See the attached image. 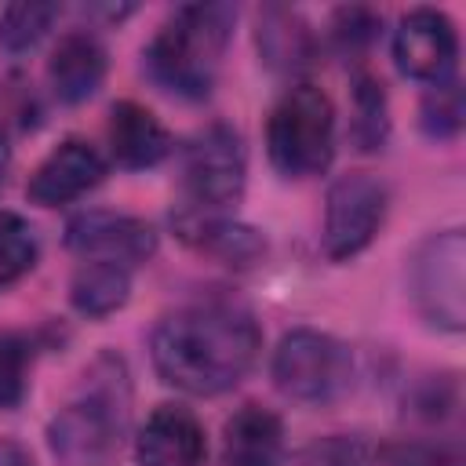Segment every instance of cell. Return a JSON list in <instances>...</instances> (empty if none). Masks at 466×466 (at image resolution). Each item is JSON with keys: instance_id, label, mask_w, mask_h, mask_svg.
<instances>
[{"instance_id": "1", "label": "cell", "mask_w": 466, "mask_h": 466, "mask_svg": "<svg viewBox=\"0 0 466 466\" xmlns=\"http://www.w3.org/2000/svg\"><path fill=\"white\" fill-rule=\"evenodd\" d=\"M262 346L251 309L229 299L189 302L167 313L149 342L157 375L193 397H215L233 390L255 364Z\"/></svg>"}, {"instance_id": "2", "label": "cell", "mask_w": 466, "mask_h": 466, "mask_svg": "<svg viewBox=\"0 0 466 466\" xmlns=\"http://www.w3.org/2000/svg\"><path fill=\"white\" fill-rule=\"evenodd\" d=\"M237 25L233 4H182L146 47V73L175 98L200 102L211 95L222 55Z\"/></svg>"}, {"instance_id": "3", "label": "cell", "mask_w": 466, "mask_h": 466, "mask_svg": "<svg viewBox=\"0 0 466 466\" xmlns=\"http://www.w3.org/2000/svg\"><path fill=\"white\" fill-rule=\"evenodd\" d=\"M131 415V382L120 357L102 353L84 371L73 400L58 408L47 426V444L66 466H98L106 462L127 430Z\"/></svg>"}, {"instance_id": "4", "label": "cell", "mask_w": 466, "mask_h": 466, "mask_svg": "<svg viewBox=\"0 0 466 466\" xmlns=\"http://www.w3.org/2000/svg\"><path fill=\"white\" fill-rule=\"evenodd\" d=\"M244 178H248V153L240 131L222 120L197 131L182 153L178 197L171 208L175 233L189 244L208 226L233 218V208L244 197Z\"/></svg>"}, {"instance_id": "5", "label": "cell", "mask_w": 466, "mask_h": 466, "mask_svg": "<svg viewBox=\"0 0 466 466\" xmlns=\"http://www.w3.org/2000/svg\"><path fill=\"white\" fill-rule=\"evenodd\" d=\"M266 153L284 178L324 175L335 157V106L317 84L288 87L266 120Z\"/></svg>"}, {"instance_id": "6", "label": "cell", "mask_w": 466, "mask_h": 466, "mask_svg": "<svg viewBox=\"0 0 466 466\" xmlns=\"http://www.w3.org/2000/svg\"><path fill=\"white\" fill-rule=\"evenodd\" d=\"M273 382L299 404H331L353 382V353L328 331L295 328L273 350Z\"/></svg>"}, {"instance_id": "7", "label": "cell", "mask_w": 466, "mask_h": 466, "mask_svg": "<svg viewBox=\"0 0 466 466\" xmlns=\"http://www.w3.org/2000/svg\"><path fill=\"white\" fill-rule=\"evenodd\" d=\"M411 299L419 313L444 331L466 324V237L444 229L422 240L411 255Z\"/></svg>"}, {"instance_id": "8", "label": "cell", "mask_w": 466, "mask_h": 466, "mask_svg": "<svg viewBox=\"0 0 466 466\" xmlns=\"http://www.w3.org/2000/svg\"><path fill=\"white\" fill-rule=\"evenodd\" d=\"M386 204H390V193L382 178L368 171H350L335 178L328 189V204H324V237H320L324 255L331 262H346L360 255L382 229Z\"/></svg>"}, {"instance_id": "9", "label": "cell", "mask_w": 466, "mask_h": 466, "mask_svg": "<svg viewBox=\"0 0 466 466\" xmlns=\"http://www.w3.org/2000/svg\"><path fill=\"white\" fill-rule=\"evenodd\" d=\"M66 248L87 262H113L131 269L157 255V229L138 215L91 208L66 222Z\"/></svg>"}, {"instance_id": "10", "label": "cell", "mask_w": 466, "mask_h": 466, "mask_svg": "<svg viewBox=\"0 0 466 466\" xmlns=\"http://www.w3.org/2000/svg\"><path fill=\"white\" fill-rule=\"evenodd\" d=\"M397 69L419 84H448L459 62V33L455 22L437 7H415L400 18L393 33Z\"/></svg>"}, {"instance_id": "11", "label": "cell", "mask_w": 466, "mask_h": 466, "mask_svg": "<svg viewBox=\"0 0 466 466\" xmlns=\"http://www.w3.org/2000/svg\"><path fill=\"white\" fill-rule=\"evenodd\" d=\"M102 178H106V157L84 138H66L36 164L25 193L40 208H58V204L84 197Z\"/></svg>"}, {"instance_id": "12", "label": "cell", "mask_w": 466, "mask_h": 466, "mask_svg": "<svg viewBox=\"0 0 466 466\" xmlns=\"http://www.w3.org/2000/svg\"><path fill=\"white\" fill-rule=\"evenodd\" d=\"M138 466H200L208 455V437L200 419L182 404H160L138 441H135Z\"/></svg>"}, {"instance_id": "13", "label": "cell", "mask_w": 466, "mask_h": 466, "mask_svg": "<svg viewBox=\"0 0 466 466\" xmlns=\"http://www.w3.org/2000/svg\"><path fill=\"white\" fill-rule=\"evenodd\" d=\"M106 69H109V58H106V47L98 44V36L87 29H73L55 44V51L47 58V84L58 102L76 106L102 87Z\"/></svg>"}, {"instance_id": "14", "label": "cell", "mask_w": 466, "mask_h": 466, "mask_svg": "<svg viewBox=\"0 0 466 466\" xmlns=\"http://www.w3.org/2000/svg\"><path fill=\"white\" fill-rule=\"evenodd\" d=\"M106 138H109V153L120 167L127 171H142L160 164L171 153V135L167 127L138 102H116L109 109V124H106Z\"/></svg>"}, {"instance_id": "15", "label": "cell", "mask_w": 466, "mask_h": 466, "mask_svg": "<svg viewBox=\"0 0 466 466\" xmlns=\"http://www.w3.org/2000/svg\"><path fill=\"white\" fill-rule=\"evenodd\" d=\"M284 426L262 404L237 408L222 426V466H280Z\"/></svg>"}, {"instance_id": "16", "label": "cell", "mask_w": 466, "mask_h": 466, "mask_svg": "<svg viewBox=\"0 0 466 466\" xmlns=\"http://www.w3.org/2000/svg\"><path fill=\"white\" fill-rule=\"evenodd\" d=\"M255 40H258L262 62L273 73H299L317 55L313 29L302 22V15L291 11V7H277V4H269V7L258 11Z\"/></svg>"}, {"instance_id": "17", "label": "cell", "mask_w": 466, "mask_h": 466, "mask_svg": "<svg viewBox=\"0 0 466 466\" xmlns=\"http://www.w3.org/2000/svg\"><path fill=\"white\" fill-rule=\"evenodd\" d=\"M131 295V269L113 262H84L69 280V302L84 317H109Z\"/></svg>"}, {"instance_id": "18", "label": "cell", "mask_w": 466, "mask_h": 466, "mask_svg": "<svg viewBox=\"0 0 466 466\" xmlns=\"http://www.w3.org/2000/svg\"><path fill=\"white\" fill-rule=\"evenodd\" d=\"M390 135V109H386V91L382 80L371 73L353 76V116H350V138L360 153L382 149Z\"/></svg>"}, {"instance_id": "19", "label": "cell", "mask_w": 466, "mask_h": 466, "mask_svg": "<svg viewBox=\"0 0 466 466\" xmlns=\"http://www.w3.org/2000/svg\"><path fill=\"white\" fill-rule=\"evenodd\" d=\"M36 258H40V240L33 226L15 211H0V291L18 284L36 266Z\"/></svg>"}, {"instance_id": "20", "label": "cell", "mask_w": 466, "mask_h": 466, "mask_svg": "<svg viewBox=\"0 0 466 466\" xmlns=\"http://www.w3.org/2000/svg\"><path fill=\"white\" fill-rule=\"evenodd\" d=\"M58 18H62L58 4H11L0 15V47L11 55L29 51L51 33Z\"/></svg>"}, {"instance_id": "21", "label": "cell", "mask_w": 466, "mask_h": 466, "mask_svg": "<svg viewBox=\"0 0 466 466\" xmlns=\"http://www.w3.org/2000/svg\"><path fill=\"white\" fill-rule=\"evenodd\" d=\"M189 244L200 248V251H208V255H215V258L226 262V266H251V262L266 251V240H262L255 229H248V226H240V222H233V218H222V222L208 226V229L197 233Z\"/></svg>"}, {"instance_id": "22", "label": "cell", "mask_w": 466, "mask_h": 466, "mask_svg": "<svg viewBox=\"0 0 466 466\" xmlns=\"http://www.w3.org/2000/svg\"><path fill=\"white\" fill-rule=\"evenodd\" d=\"M29 364H33V342L18 331H0V411L22 404L29 390Z\"/></svg>"}, {"instance_id": "23", "label": "cell", "mask_w": 466, "mask_h": 466, "mask_svg": "<svg viewBox=\"0 0 466 466\" xmlns=\"http://www.w3.org/2000/svg\"><path fill=\"white\" fill-rule=\"evenodd\" d=\"M419 124L430 138H455L462 131V87L455 80L430 87L419 109Z\"/></svg>"}, {"instance_id": "24", "label": "cell", "mask_w": 466, "mask_h": 466, "mask_svg": "<svg viewBox=\"0 0 466 466\" xmlns=\"http://www.w3.org/2000/svg\"><path fill=\"white\" fill-rule=\"evenodd\" d=\"M382 18L371 7H339L331 15V40L342 55H364L379 36Z\"/></svg>"}, {"instance_id": "25", "label": "cell", "mask_w": 466, "mask_h": 466, "mask_svg": "<svg viewBox=\"0 0 466 466\" xmlns=\"http://www.w3.org/2000/svg\"><path fill=\"white\" fill-rule=\"evenodd\" d=\"M291 466H371L368 448L353 437H320L295 451Z\"/></svg>"}, {"instance_id": "26", "label": "cell", "mask_w": 466, "mask_h": 466, "mask_svg": "<svg viewBox=\"0 0 466 466\" xmlns=\"http://www.w3.org/2000/svg\"><path fill=\"white\" fill-rule=\"evenodd\" d=\"M382 466H455V455L426 441H393L382 451Z\"/></svg>"}, {"instance_id": "27", "label": "cell", "mask_w": 466, "mask_h": 466, "mask_svg": "<svg viewBox=\"0 0 466 466\" xmlns=\"http://www.w3.org/2000/svg\"><path fill=\"white\" fill-rule=\"evenodd\" d=\"M0 466H33L29 451L15 441H0Z\"/></svg>"}, {"instance_id": "28", "label": "cell", "mask_w": 466, "mask_h": 466, "mask_svg": "<svg viewBox=\"0 0 466 466\" xmlns=\"http://www.w3.org/2000/svg\"><path fill=\"white\" fill-rule=\"evenodd\" d=\"M7 171H11V131L7 120L0 116V189L7 186Z\"/></svg>"}]
</instances>
